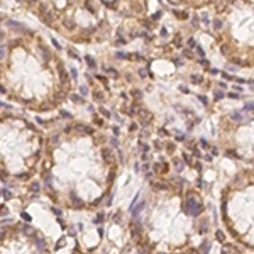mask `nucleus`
<instances>
[{"instance_id": "obj_8", "label": "nucleus", "mask_w": 254, "mask_h": 254, "mask_svg": "<svg viewBox=\"0 0 254 254\" xmlns=\"http://www.w3.org/2000/svg\"><path fill=\"white\" fill-rule=\"evenodd\" d=\"M183 54L187 56V58H193V53H191V51H187V49L183 51Z\"/></svg>"}, {"instance_id": "obj_11", "label": "nucleus", "mask_w": 254, "mask_h": 254, "mask_svg": "<svg viewBox=\"0 0 254 254\" xmlns=\"http://www.w3.org/2000/svg\"><path fill=\"white\" fill-rule=\"evenodd\" d=\"M222 97H224V93H222V92H217V93H215V100L222 98Z\"/></svg>"}, {"instance_id": "obj_10", "label": "nucleus", "mask_w": 254, "mask_h": 254, "mask_svg": "<svg viewBox=\"0 0 254 254\" xmlns=\"http://www.w3.org/2000/svg\"><path fill=\"white\" fill-rule=\"evenodd\" d=\"M80 92H81L83 95H87V93H88V88H87V87H81V88H80Z\"/></svg>"}, {"instance_id": "obj_5", "label": "nucleus", "mask_w": 254, "mask_h": 254, "mask_svg": "<svg viewBox=\"0 0 254 254\" xmlns=\"http://www.w3.org/2000/svg\"><path fill=\"white\" fill-rule=\"evenodd\" d=\"M174 15L181 17V19H187V17H188V14H187V12H178V10H174Z\"/></svg>"}, {"instance_id": "obj_1", "label": "nucleus", "mask_w": 254, "mask_h": 254, "mask_svg": "<svg viewBox=\"0 0 254 254\" xmlns=\"http://www.w3.org/2000/svg\"><path fill=\"white\" fill-rule=\"evenodd\" d=\"M224 222L232 237L252 249V171H241L225 188L222 198Z\"/></svg>"}, {"instance_id": "obj_6", "label": "nucleus", "mask_w": 254, "mask_h": 254, "mask_svg": "<svg viewBox=\"0 0 254 254\" xmlns=\"http://www.w3.org/2000/svg\"><path fill=\"white\" fill-rule=\"evenodd\" d=\"M202 81V76H191V83H200Z\"/></svg>"}, {"instance_id": "obj_4", "label": "nucleus", "mask_w": 254, "mask_h": 254, "mask_svg": "<svg viewBox=\"0 0 254 254\" xmlns=\"http://www.w3.org/2000/svg\"><path fill=\"white\" fill-rule=\"evenodd\" d=\"M85 59H87V64H88L90 68H95V61H93V58H92V56H87Z\"/></svg>"}, {"instance_id": "obj_9", "label": "nucleus", "mask_w": 254, "mask_h": 254, "mask_svg": "<svg viewBox=\"0 0 254 254\" xmlns=\"http://www.w3.org/2000/svg\"><path fill=\"white\" fill-rule=\"evenodd\" d=\"M188 46H190V48L193 49V48H195V46H196V42L193 41V39H190V41H188Z\"/></svg>"}, {"instance_id": "obj_12", "label": "nucleus", "mask_w": 254, "mask_h": 254, "mask_svg": "<svg viewBox=\"0 0 254 254\" xmlns=\"http://www.w3.org/2000/svg\"><path fill=\"white\" fill-rule=\"evenodd\" d=\"M195 48H196V53H198L200 56H203V49H202V48H198V46H195Z\"/></svg>"}, {"instance_id": "obj_7", "label": "nucleus", "mask_w": 254, "mask_h": 254, "mask_svg": "<svg viewBox=\"0 0 254 254\" xmlns=\"http://www.w3.org/2000/svg\"><path fill=\"white\" fill-rule=\"evenodd\" d=\"M71 98L75 100V102H78V103H81L83 100H81V97H78V95H71Z\"/></svg>"}, {"instance_id": "obj_13", "label": "nucleus", "mask_w": 254, "mask_h": 254, "mask_svg": "<svg viewBox=\"0 0 254 254\" xmlns=\"http://www.w3.org/2000/svg\"><path fill=\"white\" fill-rule=\"evenodd\" d=\"M102 114H103V115H105V117H110V114H109V110H105V109H102Z\"/></svg>"}, {"instance_id": "obj_2", "label": "nucleus", "mask_w": 254, "mask_h": 254, "mask_svg": "<svg viewBox=\"0 0 254 254\" xmlns=\"http://www.w3.org/2000/svg\"><path fill=\"white\" fill-rule=\"evenodd\" d=\"M178 2L187 3L188 7H195V9H200V7H203V5H207V3H210L212 0H178Z\"/></svg>"}, {"instance_id": "obj_3", "label": "nucleus", "mask_w": 254, "mask_h": 254, "mask_svg": "<svg viewBox=\"0 0 254 254\" xmlns=\"http://www.w3.org/2000/svg\"><path fill=\"white\" fill-rule=\"evenodd\" d=\"M93 97H95V102H103V93L102 92H95Z\"/></svg>"}]
</instances>
